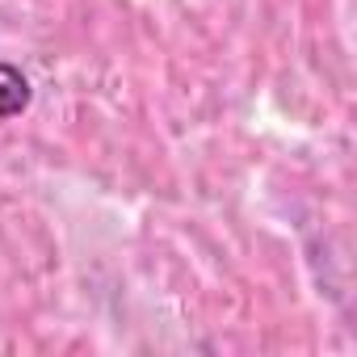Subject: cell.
<instances>
[{
    "mask_svg": "<svg viewBox=\"0 0 357 357\" xmlns=\"http://www.w3.org/2000/svg\"><path fill=\"white\" fill-rule=\"evenodd\" d=\"M30 101H34V89H30L26 72L13 68V63H0V122L26 114Z\"/></svg>",
    "mask_w": 357,
    "mask_h": 357,
    "instance_id": "6da1fadb",
    "label": "cell"
}]
</instances>
